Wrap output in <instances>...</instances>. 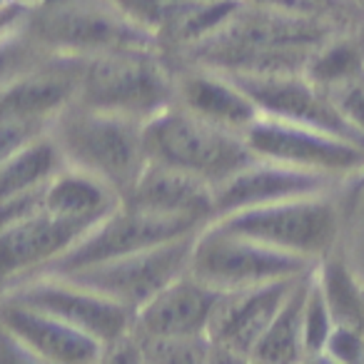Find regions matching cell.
<instances>
[{"mask_svg": "<svg viewBox=\"0 0 364 364\" xmlns=\"http://www.w3.org/2000/svg\"><path fill=\"white\" fill-rule=\"evenodd\" d=\"M354 23L362 21L329 13L279 11L242 0L218 31L167 58H177V63L185 65L213 68L228 75L304 73L317 48Z\"/></svg>", "mask_w": 364, "mask_h": 364, "instance_id": "cell-1", "label": "cell"}, {"mask_svg": "<svg viewBox=\"0 0 364 364\" xmlns=\"http://www.w3.org/2000/svg\"><path fill=\"white\" fill-rule=\"evenodd\" d=\"M50 137L65 165L97 175L120 198L130 193L147 165L142 120L73 102L50 125Z\"/></svg>", "mask_w": 364, "mask_h": 364, "instance_id": "cell-2", "label": "cell"}, {"mask_svg": "<svg viewBox=\"0 0 364 364\" xmlns=\"http://www.w3.org/2000/svg\"><path fill=\"white\" fill-rule=\"evenodd\" d=\"M142 142L147 160L198 175L215 188L257 160L245 135L205 122L177 102L142 122Z\"/></svg>", "mask_w": 364, "mask_h": 364, "instance_id": "cell-3", "label": "cell"}, {"mask_svg": "<svg viewBox=\"0 0 364 364\" xmlns=\"http://www.w3.org/2000/svg\"><path fill=\"white\" fill-rule=\"evenodd\" d=\"M75 102L145 122L175 102V65L162 50H117L82 58Z\"/></svg>", "mask_w": 364, "mask_h": 364, "instance_id": "cell-4", "label": "cell"}, {"mask_svg": "<svg viewBox=\"0 0 364 364\" xmlns=\"http://www.w3.org/2000/svg\"><path fill=\"white\" fill-rule=\"evenodd\" d=\"M26 26L46 50L65 55L162 50L157 38L132 23L112 0H43L31 8Z\"/></svg>", "mask_w": 364, "mask_h": 364, "instance_id": "cell-5", "label": "cell"}, {"mask_svg": "<svg viewBox=\"0 0 364 364\" xmlns=\"http://www.w3.org/2000/svg\"><path fill=\"white\" fill-rule=\"evenodd\" d=\"M312 267L314 262L309 259L274 250L259 240L225 228L220 220H210L198 230L193 240L188 272L208 287L232 292V289L294 277Z\"/></svg>", "mask_w": 364, "mask_h": 364, "instance_id": "cell-6", "label": "cell"}, {"mask_svg": "<svg viewBox=\"0 0 364 364\" xmlns=\"http://www.w3.org/2000/svg\"><path fill=\"white\" fill-rule=\"evenodd\" d=\"M225 228L309 262L329 257L339 240V210L327 195L292 198L215 218Z\"/></svg>", "mask_w": 364, "mask_h": 364, "instance_id": "cell-7", "label": "cell"}, {"mask_svg": "<svg viewBox=\"0 0 364 364\" xmlns=\"http://www.w3.org/2000/svg\"><path fill=\"white\" fill-rule=\"evenodd\" d=\"M195 235H198V230L160 242L155 247L140 250V252L70 269V272H63L60 277L95 289V292L115 299L122 307L137 312L147 299H152L160 289H165L167 284L175 282L190 269V252H193Z\"/></svg>", "mask_w": 364, "mask_h": 364, "instance_id": "cell-8", "label": "cell"}, {"mask_svg": "<svg viewBox=\"0 0 364 364\" xmlns=\"http://www.w3.org/2000/svg\"><path fill=\"white\" fill-rule=\"evenodd\" d=\"M0 294L63 319L70 327L95 337L102 349L132 332V309L60 274H31L0 289Z\"/></svg>", "mask_w": 364, "mask_h": 364, "instance_id": "cell-9", "label": "cell"}, {"mask_svg": "<svg viewBox=\"0 0 364 364\" xmlns=\"http://www.w3.org/2000/svg\"><path fill=\"white\" fill-rule=\"evenodd\" d=\"M245 142L255 157L299 170L347 177L364 170V145L319 127L259 115L245 130Z\"/></svg>", "mask_w": 364, "mask_h": 364, "instance_id": "cell-10", "label": "cell"}, {"mask_svg": "<svg viewBox=\"0 0 364 364\" xmlns=\"http://www.w3.org/2000/svg\"><path fill=\"white\" fill-rule=\"evenodd\" d=\"M200 228L203 225L190 223V220L162 218V215L142 213V210L120 203L105 218L97 220L68 252H63L55 262H50L38 274H63L70 269L87 267V264L122 257V255L140 252L167 240L190 235Z\"/></svg>", "mask_w": 364, "mask_h": 364, "instance_id": "cell-11", "label": "cell"}, {"mask_svg": "<svg viewBox=\"0 0 364 364\" xmlns=\"http://www.w3.org/2000/svg\"><path fill=\"white\" fill-rule=\"evenodd\" d=\"M302 274L220 294L208 327L210 362H250L255 344Z\"/></svg>", "mask_w": 364, "mask_h": 364, "instance_id": "cell-12", "label": "cell"}, {"mask_svg": "<svg viewBox=\"0 0 364 364\" xmlns=\"http://www.w3.org/2000/svg\"><path fill=\"white\" fill-rule=\"evenodd\" d=\"M240 82L245 92L255 100L262 115L299 125L319 127L334 135L349 137L354 142L364 140L344 122L329 95L309 80L304 73H282V75H230Z\"/></svg>", "mask_w": 364, "mask_h": 364, "instance_id": "cell-13", "label": "cell"}, {"mask_svg": "<svg viewBox=\"0 0 364 364\" xmlns=\"http://www.w3.org/2000/svg\"><path fill=\"white\" fill-rule=\"evenodd\" d=\"M90 225L63 220L46 208L0 230V289L38 274L73 247Z\"/></svg>", "mask_w": 364, "mask_h": 364, "instance_id": "cell-14", "label": "cell"}, {"mask_svg": "<svg viewBox=\"0 0 364 364\" xmlns=\"http://www.w3.org/2000/svg\"><path fill=\"white\" fill-rule=\"evenodd\" d=\"M339 177L299 170V167L279 165V162L257 157L215 188V213L218 218H223V215L237 213V210L282 203V200L327 195Z\"/></svg>", "mask_w": 364, "mask_h": 364, "instance_id": "cell-15", "label": "cell"}, {"mask_svg": "<svg viewBox=\"0 0 364 364\" xmlns=\"http://www.w3.org/2000/svg\"><path fill=\"white\" fill-rule=\"evenodd\" d=\"M220 289L185 272L147 299L132 319L135 337H208Z\"/></svg>", "mask_w": 364, "mask_h": 364, "instance_id": "cell-16", "label": "cell"}, {"mask_svg": "<svg viewBox=\"0 0 364 364\" xmlns=\"http://www.w3.org/2000/svg\"><path fill=\"white\" fill-rule=\"evenodd\" d=\"M122 203L142 213L208 225L215 213V185L177 167L147 160Z\"/></svg>", "mask_w": 364, "mask_h": 364, "instance_id": "cell-17", "label": "cell"}, {"mask_svg": "<svg viewBox=\"0 0 364 364\" xmlns=\"http://www.w3.org/2000/svg\"><path fill=\"white\" fill-rule=\"evenodd\" d=\"M175 102L193 115L245 135L262 112L228 73L175 63Z\"/></svg>", "mask_w": 364, "mask_h": 364, "instance_id": "cell-18", "label": "cell"}, {"mask_svg": "<svg viewBox=\"0 0 364 364\" xmlns=\"http://www.w3.org/2000/svg\"><path fill=\"white\" fill-rule=\"evenodd\" d=\"M0 322L8 324L28 344L38 362L92 364L102 359V344L95 337L6 294H0Z\"/></svg>", "mask_w": 364, "mask_h": 364, "instance_id": "cell-19", "label": "cell"}, {"mask_svg": "<svg viewBox=\"0 0 364 364\" xmlns=\"http://www.w3.org/2000/svg\"><path fill=\"white\" fill-rule=\"evenodd\" d=\"M122 203L115 188L80 167L63 165L43 190V208L73 223L95 225Z\"/></svg>", "mask_w": 364, "mask_h": 364, "instance_id": "cell-20", "label": "cell"}, {"mask_svg": "<svg viewBox=\"0 0 364 364\" xmlns=\"http://www.w3.org/2000/svg\"><path fill=\"white\" fill-rule=\"evenodd\" d=\"M317 267V264H314ZM312 267V269H314ZM312 269L302 274L294 282V287L282 299L279 309L274 312L272 322L267 324L259 342L255 344L250 362L259 364H294L307 359L302 347V304L307 294V284L312 277Z\"/></svg>", "mask_w": 364, "mask_h": 364, "instance_id": "cell-21", "label": "cell"}, {"mask_svg": "<svg viewBox=\"0 0 364 364\" xmlns=\"http://www.w3.org/2000/svg\"><path fill=\"white\" fill-rule=\"evenodd\" d=\"M63 165L65 160L53 142L50 132L38 137L6 162H0V200L43 188Z\"/></svg>", "mask_w": 364, "mask_h": 364, "instance_id": "cell-22", "label": "cell"}, {"mask_svg": "<svg viewBox=\"0 0 364 364\" xmlns=\"http://www.w3.org/2000/svg\"><path fill=\"white\" fill-rule=\"evenodd\" d=\"M317 274L334 324L364 334V287L354 277L352 269L342 259L329 255L317 264Z\"/></svg>", "mask_w": 364, "mask_h": 364, "instance_id": "cell-23", "label": "cell"}, {"mask_svg": "<svg viewBox=\"0 0 364 364\" xmlns=\"http://www.w3.org/2000/svg\"><path fill=\"white\" fill-rule=\"evenodd\" d=\"M334 329V317L329 312L327 297H324L322 282H319L317 267L312 269V277L307 284L302 304V347L307 357H322L324 344Z\"/></svg>", "mask_w": 364, "mask_h": 364, "instance_id": "cell-24", "label": "cell"}, {"mask_svg": "<svg viewBox=\"0 0 364 364\" xmlns=\"http://www.w3.org/2000/svg\"><path fill=\"white\" fill-rule=\"evenodd\" d=\"M48 53L50 50H46V48L33 38V33L28 31L26 23H21L18 28L8 31L6 36H0V87H6L13 77H18L21 73H26L28 68L41 63Z\"/></svg>", "mask_w": 364, "mask_h": 364, "instance_id": "cell-25", "label": "cell"}, {"mask_svg": "<svg viewBox=\"0 0 364 364\" xmlns=\"http://www.w3.org/2000/svg\"><path fill=\"white\" fill-rule=\"evenodd\" d=\"M135 337V334H132ZM142 362L198 364L210 362L208 337H135Z\"/></svg>", "mask_w": 364, "mask_h": 364, "instance_id": "cell-26", "label": "cell"}, {"mask_svg": "<svg viewBox=\"0 0 364 364\" xmlns=\"http://www.w3.org/2000/svg\"><path fill=\"white\" fill-rule=\"evenodd\" d=\"M324 92L334 102L344 122L364 140V70L339 85L327 87Z\"/></svg>", "mask_w": 364, "mask_h": 364, "instance_id": "cell-27", "label": "cell"}, {"mask_svg": "<svg viewBox=\"0 0 364 364\" xmlns=\"http://www.w3.org/2000/svg\"><path fill=\"white\" fill-rule=\"evenodd\" d=\"M48 132L50 130L38 125V122L13 115L8 110H0V162H6L8 157H13L16 152H21L23 147H28Z\"/></svg>", "mask_w": 364, "mask_h": 364, "instance_id": "cell-28", "label": "cell"}, {"mask_svg": "<svg viewBox=\"0 0 364 364\" xmlns=\"http://www.w3.org/2000/svg\"><path fill=\"white\" fill-rule=\"evenodd\" d=\"M322 357L332 359L337 364H362L364 362V334L354 332L349 327L334 324Z\"/></svg>", "mask_w": 364, "mask_h": 364, "instance_id": "cell-29", "label": "cell"}, {"mask_svg": "<svg viewBox=\"0 0 364 364\" xmlns=\"http://www.w3.org/2000/svg\"><path fill=\"white\" fill-rule=\"evenodd\" d=\"M0 364H41L28 344L3 322H0Z\"/></svg>", "mask_w": 364, "mask_h": 364, "instance_id": "cell-30", "label": "cell"}, {"mask_svg": "<svg viewBox=\"0 0 364 364\" xmlns=\"http://www.w3.org/2000/svg\"><path fill=\"white\" fill-rule=\"evenodd\" d=\"M28 13H31V8L18 3V0L0 6V36H6L8 31H13V28H18L21 23H26Z\"/></svg>", "mask_w": 364, "mask_h": 364, "instance_id": "cell-31", "label": "cell"}, {"mask_svg": "<svg viewBox=\"0 0 364 364\" xmlns=\"http://www.w3.org/2000/svg\"><path fill=\"white\" fill-rule=\"evenodd\" d=\"M304 3H307V6H312V8H317V11H322V13H332V16L352 18L342 8V3H339V0H304ZM354 21H357V18H354Z\"/></svg>", "mask_w": 364, "mask_h": 364, "instance_id": "cell-32", "label": "cell"}, {"mask_svg": "<svg viewBox=\"0 0 364 364\" xmlns=\"http://www.w3.org/2000/svg\"><path fill=\"white\" fill-rule=\"evenodd\" d=\"M339 3H342V8L349 16L364 23V0H339Z\"/></svg>", "mask_w": 364, "mask_h": 364, "instance_id": "cell-33", "label": "cell"}, {"mask_svg": "<svg viewBox=\"0 0 364 364\" xmlns=\"http://www.w3.org/2000/svg\"><path fill=\"white\" fill-rule=\"evenodd\" d=\"M6 3H13V0H0V6H6Z\"/></svg>", "mask_w": 364, "mask_h": 364, "instance_id": "cell-34", "label": "cell"}]
</instances>
